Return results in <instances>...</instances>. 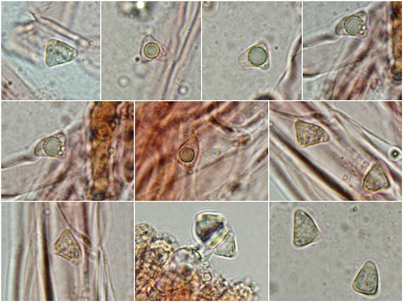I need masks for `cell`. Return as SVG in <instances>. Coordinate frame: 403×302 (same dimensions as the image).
Instances as JSON below:
<instances>
[{
	"mask_svg": "<svg viewBox=\"0 0 403 302\" xmlns=\"http://www.w3.org/2000/svg\"><path fill=\"white\" fill-rule=\"evenodd\" d=\"M363 186L369 192H376L390 186L388 177L381 165L376 164L372 166L363 180Z\"/></svg>",
	"mask_w": 403,
	"mask_h": 302,
	"instance_id": "obj_6",
	"label": "cell"
},
{
	"mask_svg": "<svg viewBox=\"0 0 403 302\" xmlns=\"http://www.w3.org/2000/svg\"><path fill=\"white\" fill-rule=\"evenodd\" d=\"M78 51L69 44L56 39L50 40L47 44L45 62L53 66L69 62L78 55Z\"/></svg>",
	"mask_w": 403,
	"mask_h": 302,
	"instance_id": "obj_4",
	"label": "cell"
},
{
	"mask_svg": "<svg viewBox=\"0 0 403 302\" xmlns=\"http://www.w3.org/2000/svg\"><path fill=\"white\" fill-rule=\"evenodd\" d=\"M297 140L303 147L328 142L330 136L328 132L320 126L298 120L295 123Z\"/></svg>",
	"mask_w": 403,
	"mask_h": 302,
	"instance_id": "obj_2",
	"label": "cell"
},
{
	"mask_svg": "<svg viewBox=\"0 0 403 302\" xmlns=\"http://www.w3.org/2000/svg\"><path fill=\"white\" fill-rule=\"evenodd\" d=\"M53 251L75 265L82 260L81 250L73 235L69 230H65L55 242Z\"/></svg>",
	"mask_w": 403,
	"mask_h": 302,
	"instance_id": "obj_5",
	"label": "cell"
},
{
	"mask_svg": "<svg viewBox=\"0 0 403 302\" xmlns=\"http://www.w3.org/2000/svg\"><path fill=\"white\" fill-rule=\"evenodd\" d=\"M206 219V223H203L204 229L199 232L202 239L204 241L208 239L212 234L223 226L222 221L215 215H210Z\"/></svg>",
	"mask_w": 403,
	"mask_h": 302,
	"instance_id": "obj_7",
	"label": "cell"
},
{
	"mask_svg": "<svg viewBox=\"0 0 403 302\" xmlns=\"http://www.w3.org/2000/svg\"><path fill=\"white\" fill-rule=\"evenodd\" d=\"M249 61L254 65L259 66L262 64L267 58L266 51L260 47H254L248 53Z\"/></svg>",
	"mask_w": 403,
	"mask_h": 302,
	"instance_id": "obj_8",
	"label": "cell"
},
{
	"mask_svg": "<svg viewBox=\"0 0 403 302\" xmlns=\"http://www.w3.org/2000/svg\"><path fill=\"white\" fill-rule=\"evenodd\" d=\"M235 243L234 237L229 234L224 243L218 249L217 254L227 257L233 256L235 254Z\"/></svg>",
	"mask_w": 403,
	"mask_h": 302,
	"instance_id": "obj_9",
	"label": "cell"
},
{
	"mask_svg": "<svg viewBox=\"0 0 403 302\" xmlns=\"http://www.w3.org/2000/svg\"><path fill=\"white\" fill-rule=\"evenodd\" d=\"M320 233L313 219L306 212L298 210L294 215L293 239L295 245L302 247L318 240Z\"/></svg>",
	"mask_w": 403,
	"mask_h": 302,
	"instance_id": "obj_1",
	"label": "cell"
},
{
	"mask_svg": "<svg viewBox=\"0 0 403 302\" xmlns=\"http://www.w3.org/2000/svg\"><path fill=\"white\" fill-rule=\"evenodd\" d=\"M379 277L375 263L371 260L365 262L355 278L352 287L356 292L373 295L378 288Z\"/></svg>",
	"mask_w": 403,
	"mask_h": 302,
	"instance_id": "obj_3",
	"label": "cell"
}]
</instances>
